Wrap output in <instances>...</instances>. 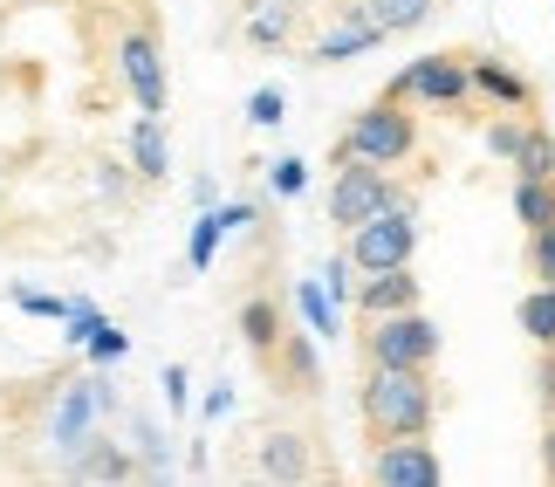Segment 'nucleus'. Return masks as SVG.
<instances>
[{
    "label": "nucleus",
    "instance_id": "f257e3e1",
    "mask_svg": "<svg viewBox=\"0 0 555 487\" xmlns=\"http://www.w3.org/2000/svg\"><path fill=\"white\" fill-rule=\"evenodd\" d=\"M357 412L377 439H418L439 419V385L433 371H404V364H364L357 385Z\"/></svg>",
    "mask_w": 555,
    "mask_h": 487
},
{
    "label": "nucleus",
    "instance_id": "f03ea898",
    "mask_svg": "<svg viewBox=\"0 0 555 487\" xmlns=\"http://www.w3.org/2000/svg\"><path fill=\"white\" fill-rule=\"evenodd\" d=\"M336 165L344 158H371V165H404V158H418V117L404 111L398 97H377V103H364V111L350 117V131L336 138V152H330Z\"/></svg>",
    "mask_w": 555,
    "mask_h": 487
},
{
    "label": "nucleus",
    "instance_id": "7ed1b4c3",
    "mask_svg": "<svg viewBox=\"0 0 555 487\" xmlns=\"http://www.w3.org/2000/svg\"><path fill=\"white\" fill-rule=\"evenodd\" d=\"M418 234H425L418 200L404 193V200H391V206H377L371 220H357L350 234H344V254L357 261V274H371V268H398V261H412V254H418Z\"/></svg>",
    "mask_w": 555,
    "mask_h": 487
},
{
    "label": "nucleus",
    "instance_id": "20e7f679",
    "mask_svg": "<svg viewBox=\"0 0 555 487\" xmlns=\"http://www.w3.org/2000/svg\"><path fill=\"white\" fill-rule=\"evenodd\" d=\"M103 412H111V377L103 371H69L55 385V398H49V419H41V439L69 460L82 439H90L96 426H103Z\"/></svg>",
    "mask_w": 555,
    "mask_h": 487
},
{
    "label": "nucleus",
    "instance_id": "39448f33",
    "mask_svg": "<svg viewBox=\"0 0 555 487\" xmlns=\"http://www.w3.org/2000/svg\"><path fill=\"white\" fill-rule=\"evenodd\" d=\"M364 364H404V371H433L446 336L425 309H391V316H364Z\"/></svg>",
    "mask_w": 555,
    "mask_h": 487
},
{
    "label": "nucleus",
    "instance_id": "423d86ee",
    "mask_svg": "<svg viewBox=\"0 0 555 487\" xmlns=\"http://www.w3.org/2000/svg\"><path fill=\"white\" fill-rule=\"evenodd\" d=\"M384 97L425 103V111H460V103L474 97V55H466V49L418 55V62H404V69L391 76V90H384Z\"/></svg>",
    "mask_w": 555,
    "mask_h": 487
},
{
    "label": "nucleus",
    "instance_id": "0eeeda50",
    "mask_svg": "<svg viewBox=\"0 0 555 487\" xmlns=\"http://www.w3.org/2000/svg\"><path fill=\"white\" fill-rule=\"evenodd\" d=\"M117 76L124 90H131V103L144 117H165V103H172V76H165V55H158V28L144 21V28H124L117 41Z\"/></svg>",
    "mask_w": 555,
    "mask_h": 487
},
{
    "label": "nucleus",
    "instance_id": "6e6552de",
    "mask_svg": "<svg viewBox=\"0 0 555 487\" xmlns=\"http://www.w3.org/2000/svg\"><path fill=\"white\" fill-rule=\"evenodd\" d=\"M391 200H404V185L384 172V165H371V158H344V165H336V185H330L336 234H350L357 220H371L377 206H391Z\"/></svg>",
    "mask_w": 555,
    "mask_h": 487
},
{
    "label": "nucleus",
    "instance_id": "1a4fd4ad",
    "mask_svg": "<svg viewBox=\"0 0 555 487\" xmlns=\"http://www.w3.org/2000/svg\"><path fill=\"white\" fill-rule=\"evenodd\" d=\"M377 41H384V28H377V14L364 8V0H336V28H330V35H309L302 62L330 69V62H357V55H371Z\"/></svg>",
    "mask_w": 555,
    "mask_h": 487
},
{
    "label": "nucleus",
    "instance_id": "9d476101",
    "mask_svg": "<svg viewBox=\"0 0 555 487\" xmlns=\"http://www.w3.org/2000/svg\"><path fill=\"white\" fill-rule=\"evenodd\" d=\"M302 21H309V0H241V41L261 55H282L302 41Z\"/></svg>",
    "mask_w": 555,
    "mask_h": 487
},
{
    "label": "nucleus",
    "instance_id": "9b49d317",
    "mask_svg": "<svg viewBox=\"0 0 555 487\" xmlns=\"http://www.w3.org/2000/svg\"><path fill=\"white\" fill-rule=\"evenodd\" d=\"M261 371H268V385L282 392V398H323V364H315L309 330H288L282 344L261 357Z\"/></svg>",
    "mask_w": 555,
    "mask_h": 487
},
{
    "label": "nucleus",
    "instance_id": "f8f14e48",
    "mask_svg": "<svg viewBox=\"0 0 555 487\" xmlns=\"http://www.w3.org/2000/svg\"><path fill=\"white\" fill-rule=\"evenodd\" d=\"M371 480H384V487H433V480H446V467H439V453H433V439H377V453H371Z\"/></svg>",
    "mask_w": 555,
    "mask_h": 487
},
{
    "label": "nucleus",
    "instance_id": "ddd939ff",
    "mask_svg": "<svg viewBox=\"0 0 555 487\" xmlns=\"http://www.w3.org/2000/svg\"><path fill=\"white\" fill-rule=\"evenodd\" d=\"M350 309H357V316L418 309V274H412V261H398V268H371V274H364V289L350 295Z\"/></svg>",
    "mask_w": 555,
    "mask_h": 487
},
{
    "label": "nucleus",
    "instance_id": "4468645a",
    "mask_svg": "<svg viewBox=\"0 0 555 487\" xmlns=\"http://www.w3.org/2000/svg\"><path fill=\"white\" fill-rule=\"evenodd\" d=\"M254 474H261V480H309V474H315L309 433H295V426H274V433H261V453H254Z\"/></svg>",
    "mask_w": 555,
    "mask_h": 487
},
{
    "label": "nucleus",
    "instance_id": "2eb2a0df",
    "mask_svg": "<svg viewBox=\"0 0 555 487\" xmlns=\"http://www.w3.org/2000/svg\"><path fill=\"white\" fill-rule=\"evenodd\" d=\"M233 323H241V344L254 350V364H261V357H268V350H274V344L288 336V309L274 303V295H247Z\"/></svg>",
    "mask_w": 555,
    "mask_h": 487
},
{
    "label": "nucleus",
    "instance_id": "dca6fc26",
    "mask_svg": "<svg viewBox=\"0 0 555 487\" xmlns=\"http://www.w3.org/2000/svg\"><path fill=\"white\" fill-rule=\"evenodd\" d=\"M474 97L501 103V111H535V82L515 76V69H507V62H494V55H474Z\"/></svg>",
    "mask_w": 555,
    "mask_h": 487
},
{
    "label": "nucleus",
    "instance_id": "f3484780",
    "mask_svg": "<svg viewBox=\"0 0 555 487\" xmlns=\"http://www.w3.org/2000/svg\"><path fill=\"white\" fill-rule=\"evenodd\" d=\"M124 152H131V172H138V179H165V172H172L165 117H138V124H131V138H124Z\"/></svg>",
    "mask_w": 555,
    "mask_h": 487
},
{
    "label": "nucleus",
    "instance_id": "a211bd4d",
    "mask_svg": "<svg viewBox=\"0 0 555 487\" xmlns=\"http://www.w3.org/2000/svg\"><path fill=\"white\" fill-rule=\"evenodd\" d=\"M515 220H521V234L555 227V179H528V172H515Z\"/></svg>",
    "mask_w": 555,
    "mask_h": 487
},
{
    "label": "nucleus",
    "instance_id": "6ab92c4d",
    "mask_svg": "<svg viewBox=\"0 0 555 487\" xmlns=\"http://www.w3.org/2000/svg\"><path fill=\"white\" fill-rule=\"evenodd\" d=\"M295 309L309 316V336H344L336 330V295L323 289V274H302V282H295Z\"/></svg>",
    "mask_w": 555,
    "mask_h": 487
},
{
    "label": "nucleus",
    "instance_id": "aec40b11",
    "mask_svg": "<svg viewBox=\"0 0 555 487\" xmlns=\"http://www.w3.org/2000/svg\"><path fill=\"white\" fill-rule=\"evenodd\" d=\"M521 330H528V344L548 350L555 344V282H535L521 295Z\"/></svg>",
    "mask_w": 555,
    "mask_h": 487
},
{
    "label": "nucleus",
    "instance_id": "412c9836",
    "mask_svg": "<svg viewBox=\"0 0 555 487\" xmlns=\"http://www.w3.org/2000/svg\"><path fill=\"white\" fill-rule=\"evenodd\" d=\"M364 8L377 14L384 35H412V28H425V21H433L439 0H364Z\"/></svg>",
    "mask_w": 555,
    "mask_h": 487
},
{
    "label": "nucleus",
    "instance_id": "4be33fe9",
    "mask_svg": "<svg viewBox=\"0 0 555 487\" xmlns=\"http://www.w3.org/2000/svg\"><path fill=\"white\" fill-rule=\"evenodd\" d=\"M515 172H528V179H555V138L542 131L535 117H528V138H521V152H515Z\"/></svg>",
    "mask_w": 555,
    "mask_h": 487
},
{
    "label": "nucleus",
    "instance_id": "5701e85b",
    "mask_svg": "<svg viewBox=\"0 0 555 487\" xmlns=\"http://www.w3.org/2000/svg\"><path fill=\"white\" fill-rule=\"evenodd\" d=\"M521 138H528V111H507V117H494V124H487V152H494V158H507V165H515Z\"/></svg>",
    "mask_w": 555,
    "mask_h": 487
},
{
    "label": "nucleus",
    "instance_id": "b1692460",
    "mask_svg": "<svg viewBox=\"0 0 555 487\" xmlns=\"http://www.w3.org/2000/svg\"><path fill=\"white\" fill-rule=\"evenodd\" d=\"M220 234H227V227H220V214L206 206L199 227H192V241H185V261H192V268H212V254H220Z\"/></svg>",
    "mask_w": 555,
    "mask_h": 487
},
{
    "label": "nucleus",
    "instance_id": "393cba45",
    "mask_svg": "<svg viewBox=\"0 0 555 487\" xmlns=\"http://www.w3.org/2000/svg\"><path fill=\"white\" fill-rule=\"evenodd\" d=\"M268 185H274L282 200H302V193H309V165H302V158H274V165H268Z\"/></svg>",
    "mask_w": 555,
    "mask_h": 487
},
{
    "label": "nucleus",
    "instance_id": "a878e982",
    "mask_svg": "<svg viewBox=\"0 0 555 487\" xmlns=\"http://www.w3.org/2000/svg\"><path fill=\"white\" fill-rule=\"evenodd\" d=\"M528 274H535V282H555V227H535V234H528Z\"/></svg>",
    "mask_w": 555,
    "mask_h": 487
},
{
    "label": "nucleus",
    "instance_id": "bb28decb",
    "mask_svg": "<svg viewBox=\"0 0 555 487\" xmlns=\"http://www.w3.org/2000/svg\"><path fill=\"white\" fill-rule=\"evenodd\" d=\"M62 323H69V344H90V330L96 323H111L96 303H82V295H69V309H62Z\"/></svg>",
    "mask_w": 555,
    "mask_h": 487
},
{
    "label": "nucleus",
    "instance_id": "cd10ccee",
    "mask_svg": "<svg viewBox=\"0 0 555 487\" xmlns=\"http://www.w3.org/2000/svg\"><path fill=\"white\" fill-rule=\"evenodd\" d=\"M528 385H535V406H542V419H555V344L535 357V371H528Z\"/></svg>",
    "mask_w": 555,
    "mask_h": 487
},
{
    "label": "nucleus",
    "instance_id": "c85d7f7f",
    "mask_svg": "<svg viewBox=\"0 0 555 487\" xmlns=\"http://www.w3.org/2000/svg\"><path fill=\"white\" fill-rule=\"evenodd\" d=\"M323 289L336 295V309H350V295H357V261L350 254H336V261L323 268Z\"/></svg>",
    "mask_w": 555,
    "mask_h": 487
},
{
    "label": "nucleus",
    "instance_id": "c756f323",
    "mask_svg": "<svg viewBox=\"0 0 555 487\" xmlns=\"http://www.w3.org/2000/svg\"><path fill=\"white\" fill-rule=\"evenodd\" d=\"M82 350H90L96 364H117V357L131 350V336H124V330H111V323H96V330H90V344H82Z\"/></svg>",
    "mask_w": 555,
    "mask_h": 487
},
{
    "label": "nucleus",
    "instance_id": "7c9ffc66",
    "mask_svg": "<svg viewBox=\"0 0 555 487\" xmlns=\"http://www.w3.org/2000/svg\"><path fill=\"white\" fill-rule=\"evenodd\" d=\"M247 117H254V124L268 131V124H282V117H288V97H282V90L268 82V90H254V97H247Z\"/></svg>",
    "mask_w": 555,
    "mask_h": 487
},
{
    "label": "nucleus",
    "instance_id": "2f4dec72",
    "mask_svg": "<svg viewBox=\"0 0 555 487\" xmlns=\"http://www.w3.org/2000/svg\"><path fill=\"white\" fill-rule=\"evenodd\" d=\"M8 295H14V309H28V316H62V309H69L62 295H41V289H28V282H14Z\"/></svg>",
    "mask_w": 555,
    "mask_h": 487
},
{
    "label": "nucleus",
    "instance_id": "473e14b6",
    "mask_svg": "<svg viewBox=\"0 0 555 487\" xmlns=\"http://www.w3.org/2000/svg\"><path fill=\"white\" fill-rule=\"evenodd\" d=\"M212 214H220V227L227 234H241V227H254L261 214H254V200H233V206H212Z\"/></svg>",
    "mask_w": 555,
    "mask_h": 487
},
{
    "label": "nucleus",
    "instance_id": "72a5a7b5",
    "mask_svg": "<svg viewBox=\"0 0 555 487\" xmlns=\"http://www.w3.org/2000/svg\"><path fill=\"white\" fill-rule=\"evenodd\" d=\"M165 398H172V412H185V371H179V364L165 371Z\"/></svg>",
    "mask_w": 555,
    "mask_h": 487
},
{
    "label": "nucleus",
    "instance_id": "f704fd0d",
    "mask_svg": "<svg viewBox=\"0 0 555 487\" xmlns=\"http://www.w3.org/2000/svg\"><path fill=\"white\" fill-rule=\"evenodd\" d=\"M542 474L555 480V419H548V433H542Z\"/></svg>",
    "mask_w": 555,
    "mask_h": 487
},
{
    "label": "nucleus",
    "instance_id": "c9c22d12",
    "mask_svg": "<svg viewBox=\"0 0 555 487\" xmlns=\"http://www.w3.org/2000/svg\"><path fill=\"white\" fill-rule=\"evenodd\" d=\"M309 8H336V0H309Z\"/></svg>",
    "mask_w": 555,
    "mask_h": 487
},
{
    "label": "nucleus",
    "instance_id": "e433bc0d",
    "mask_svg": "<svg viewBox=\"0 0 555 487\" xmlns=\"http://www.w3.org/2000/svg\"><path fill=\"white\" fill-rule=\"evenodd\" d=\"M0 398H8V385H0Z\"/></svg>",
    "mask_w": 555,
    "mask_h": 487
}]
</instances>
